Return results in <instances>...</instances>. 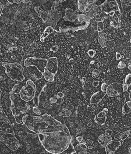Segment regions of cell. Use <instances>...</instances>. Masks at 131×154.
Returning <instances> with one entry per match:
<instances>
[{"label": "cell", "mask_w": 131, "mask_h": 154, "mask_svg": "<svg viewBox=\"0 0 131 154\" xmlns=\"http://www.w3.org/2000/svg\"><path fill=\"white\" fill-rule=\"evenodd\" d=\"M22 123L36 134L68 130L66 125L47 113L40 116L26 115L22 118Z\"/></svg>", "instance_id": "6da1fadb"}, {"label": "cell", "mask_w": 131, "mask_h": 154, "mask_svg": "<svg viewBox=\"0 0 131 154\" xmlns=\"http://www.w3.org/2000/svg\"><path fill=\"white\" fill-rule=\"evenodd\" d=\"M39 140L45 149L50 154H60L66 151L72 142V136L68 130L40 133Z\"/></svg>", "instance_id": "7a4b0ae2"}, {"label": "cell", "mask_w": 131, "mask_h": 154, "mask_svg": "<svg viewBox=\"0 0 131 154\" xmlns=\"http://www.w3.org/2000/svg\"><path fill=\"white\" fill-rule=\"evenodd\" d=\"M1 94L2 91L0 90V141L11 151H15L19 148L20 144L15 137L13 126L3 108Z\"/></svg>", "instance_id": "3957f363"}, {"label": "cell", "mask_w": 131, "mask_h": 154, "mask_svg": "<svg viewBox=\"0 0 131 154\" xmlns=\"http://www.w3.org/2000/svg\"><path fill=\"white\" fill-rule=\"evenodd\" d=\"M10 98L11 100V111L14 116L16 122L18 124L23 125L22 118L26 115L29 114L28 112L31 109V105L29 102H25L21 100L18 96L14 93H10Z\"/></svg>", "instance_id": "277c9868"}, {"label": "cell", "mask_w": 131, "mask_h": 154, "mask_svg": "<svg viewBox=\"0 0 131 154\" xmlns=\"http://www.w3.org/2000/svg\"><path fill=\"white\" fill-rule=\"evenodd\" d=\"M37 87L36 85L31 80H28L25 85L17 84L12 89V93L17 94L20 99L25 102H30L33 101L36 97Z\"/></svg>", "instance_id": "5b68a950"}, {"label": "cell", "mask_w": 131, "mask_h": 154, "mask_svg": "<svg viewBox=\"0 0 131 154\" xmlns=\"http://www.w3.org/2000/svg\"><path fill=\"white\" fill-rule=\"evenodd\" d=\"M2 65L5 67L6 73L12 80L21 83L24 80V68L22 65L18 63L8 62H3Z\"/></svg>", "instance_id": "8992f818"}, {"label": "cell", "mask_w": 131, "mask_h": 154, "mask_svg": "<svg viewBox=\"0 0 131 154\" xmlns=\"http://www.w3.org/2000/svg\"><path fill=\"white\" fill-rule=\"evenodd\" d=\"M47 62V59L30 57L26 58L23 62V65L25 67H29L31 66H34L40 70L42 73L44 71V69L46 66Z\"/></svg>", "instance_id": "52a82bcc"}, {"label": "cell", "mask_w": 131, "mask_h": 154, "mask_svg": "<svg viewBox=\"0 0 131 154\" xmlns=\"http://www.w3.org/2000/svg\"><path fill=\"white\" fill-rule=\"evenodd\" d=\"M58 70V60L57 57L53 56L47 59V62L43 73H48L54 76Z\"/></svg>", "instance_id": "ba28073f"}, {"label": "cell", "mask_w": 131, "mask_h": 154, "mask_svg": "<svg viewBox=\"0 0 131 154\" xmlns=\"http://www.w3.org/2000/svg\"><path fill=\"white\" fill-rule=\"evenodd\" d=\"M123 93L122 84L114 82L107 86L105 94L110 97H115Z\"/></svg>", "instance_id": "9c48e42d"}, {"label": "cell", "mask_w": 131, "mask_h": 154, "mask_svg": "<svg viewBox=\"0 0 131 154\" xmlns=\"http://www.w3.org/2000/svg\"><path fill=\"white\" fill-rule=\"evenodd\" d=\"M97 1L93 0H79L78 1V8L81 12L88 13L93 8Z\"/></svg>", "instance_id": "30bf717a"}, {"label": "cell", "mask_w": 131, "mask_h": 154, "mask_svg": "<svg viewBox=\"0 0 131 154\" xmlns=\"http://www.w3.org/2000/svg\"><path fill=\"white\" fill-rule=\"evenodd\" d=\"M122 145L120 141L111 140L105 146L106 154H115V152Z\"/></svg>", "instance_id": "8fae6325"}, {"label": "cell", "mask_w": 131, "mask_h": 154, "mask_svg": "<svg viewBox=\"0 0 131 154\" xmlns=\"http://www.w3.org/2000/svg\"><path fill=\"white\" fill-rule=\"evenodd\" d=\"M78 19V15L74 12V10L70 8H67L65 11L64 19L68 21L74 22Z\"/></svg>", "instance_id": "7c38bea8"}, {"label": "cell", "mask_w": 131, "mask_h": 154, "mask_svg": "<svg viewBox=\"0 0 131 154\" xmlns=\"http://www.w3.org/2000/svg\"><path fill=\"white\" fill-rule=\"evenodd\" d=\"M106 95L105 93H103L102 91H97L94 93L90 97L89 102L90 104H99L104 96Z\"/></svg>", "instance_id": "4fadbf2b"}, {"label": "cell", "mask_w": 131, "mask_h": 154, "mask_svg": "<svg viewBox=\"0 0 131 154\" xmlns=\"http://www.w3.org/2000/svg\"><path fill=\"white\" fill-rule=\"evenodd\" d=\"M107 113L103 110L100 111L94 118L95 122L99 125H104L107 120Z\"/></svg>", "instance_id": "5bb4252c"}, {"label": "cell", "mask_w": 131, "mask_h": 154, "mask_svg": "<svg viewBox=\"0 0 131 154\" xmlns=\"http://www.w3.org/2000/svg\"><path fill=\"white\" fill-rule=\"evenodd\" d=\"M88 150L86 144H84L79 143L74 147V151L76 154H87Z\"/></svg>", "instance_id": "9a60e30c"}, {"label": "cell", "mask_w": 131, "mask_h": 154, "mask_svg": "<svg viewBox=\"0 0 131 154\" xmlns=\"http://www.w3.org/2000/svg\"><path fill=\"white\" fill-rule=\"evenodd\" d=\"M33 67L32 68H28L29 69V72L30 74L32 77H33V78H34L36 80H39L41 79L43 77V73L42 72L39 70L37 67L34 66H32Z\"/></svg>", "instance_id": "2e32d148"}, {"label": "cell", "mask_w": 131, "mask_h": 154, "mask_svg": "<svg viewBox=\"0 0 131 154\" xmlns=\"http://www.w3.org/2000/svg\"><path fill=\"white\" fill-rule=\"evenodd\" d=\"M107 39V35L105 33H101L99 34L98 37V42L103 48L106 47Z\"/></svg>", "instance_id": "e0dca14e"}, {"label": "cell", "mask_w": 131, "mask_h": 154, "mask_svg": "<svg viewBox=\"0 0 131 154\" xmlns=\"http://www.w3.org/2000/svg\"><path fill=\"white\" fill-rule=\"evenodd\" d=\"M130 134V130H127V131H125L122 132V133L121 132V133H118L117 134H116L114 136V138L117 141L120 140V141H123L125 140H126L129 136Z\"/></svg>", "instance_id": "ac0fdd59"}, {"label": "cell", "mask_w": 131, "mask_h": 154, "mask_svg": "<svg viewBox=\"0 0 131 154\" xmlns=\"http://www.w3.org/2000/svg\"><path fill=\"white\" fill-rule=\"evenodd\" d=\"M111 140H112L111 137H108L106 135H105L104 134H101L99 136L98 139H97V141L99 142V144H100L101 145L105 146V145Z\"/></svg>", "instance_id": "d6986e66"}, {"label": "cell", "mask_w": 131, "mask_h": 154, "mask_svg": "<svg viewBox=\"0 0 131 154\" xmlns=\"http://www.w3.org/2000/svg\"><path fill=\"white\" fill-rule=\"evenodd\" d=\"M54 31V28H53L52 27H51V26H47V27L45 29L44 32L43 33V34H42V35H41V38H40V40H41L42 42H43V41H44L45 38H46L47 37H48L51 33H52Z\"/></svg>", "instance_id": "ffe728a7"}, {"label": "cell", "mask_w": 131, "mask_h": 154, "mask_svg": "<svg viewBox=\"0 0 131 154\" xmlns=\"http://www.w3.org/2000/svg\"><path fill=\"white\" fill-rule=\"evenodd\" d=\"M110 26L114 28L118 29L121 26V21L119 18L115 16L110 22Z\"/></svg>", "instance_id": "44dd1931"}, {"label": "cell", "mask_w": 131, "mask_h": 154, "mask_svg": "<svg viewBox=\"0 0 131 154\" xmlns=\"http://www.w3.org/2000/svg\"><path fill=\"white\" fill-rule=\"evenodd\" d=\"M74 153H75L74 146L71 143L70 144V146L68 147V148L66 151H65L64 152H63L62 153H61L60 154H74ZM48 154H50V153H48Z\"/></svg>", "instance_id": "7402d4cb"}, {"label": "cell", "mask_w": 131, "mask_h": 154, "mask_svg": "<svg viewBox=\"0 0 131 154\" xmlns=\"http://www.w3.org/2000/svg\"><path fill=\"white\" fill-rule=\"evenodd\" d=\"M124 83L128 86L129 88L131 87V73L128 74L125 78Z\"/></svg>", "instance_id": "603a6c76"}, {"label": "cell", "mask_w": 131, "mask_h": 154, "mask_svg": "<svg viewBox=\"0 0 131 154\" xmlns=\"http://www.w3.org/2000/svg\"><path fill=\"white\" fill-rule=\"evenodd\" d=\"M104 24L103 22H99L97 24V30L99 33H103V31L104 30Z\"/></svg>", "instance_id": "cb8c5ba5"}, {"label": "cell", "mask_w": 131, "mask_h": 154, "mask_svg": "<svg viewBox=\"0 0 131 154\" xmlns=\"http://www.w3.org/2000/svg\"><path fill=\"white\" fill-rule=\"evenodd\" d=\"M130 112V109L128 107L127 105L126 104H125L122 107V113L123 115H125V114H128Z\"/></svg>", "instance_id": "d4e9b609"}, {"label": "cell", "mask_w": 131, "mask_h": 154, "mask_svg": "<svg viewBox=\"0 0 131 154\" xmlns=\"http://www.w3.org/2000/svg\"><path fill=\"white\" fill-rule=\"evenodd\" d=\"M96 54V51L94 50H89L88 51V55L91 58H94Z\"/></svg>", "instance_id": "484cf974"}, {"label": "cell", "mask_w": 131, "mask_h": 154, "mask_svg": "<svg viewBox=\"0 0 131 154\" xmlns=\"http://www.w3.org/2000/svg\"><path fill=\"white\" fill-rule=\"evenodd\" d=\"M100 75V71L98 69H94L92 73V76L93 78H97Z\"/></svg>", "instance_id": "4316f807"}, {"label": "cell", "mask_w": 131, "mask_h": 154, "mask_svg": "<svg viewBox=\"0 0 131 154\" xmlns=\"http://www.w3.org/2000/svg\"><path fill=\"white\" fill-rule=\"evenodd\" d=\"M108 6L110 8L117 7V1H110L108 2Z\"/></svg>", "instance_id": "83f0119b"}, {"label": "cell", "mask_w": 131, "mask_h": 154, "mask_svg": "<svg viewBox=\"0 0 131 154\" xmlns=\"http://www.w3.org/2000/svg\"><path fill=\"white\" fill-rule=\"evenodd\" d=\"M32 111L36 115H37V116H40V115H41V113L40 111L37 108V107H33V108H32Z\"/></svg>", "instance_id": "f1b7e54d"}, {"label": "cell", "mask_w": 131, "mask_h": 154, "mask_svg": "<svg viewBox=\"0 0 131 154\" xmlns=\"http://www.w3.org/2000/svg\"><path fill=\"white\" fill-rule=\"evenodd\" d=\"M76 140L80 144H86L85 140L83 138V136H79V137H77L76 138Z\"/></svg>", "instance_id": "f546056e"}, {"label": "cell", "mask_w": 131, "mask_h": 154, "mask_svg": "<svg viewBox=\"0 0 131 154\" xmlns=\"http://www.w3.org/2000/svg\"><path fill=\"white\" fill-rule=\"evenodd\" d=\"M112 133H113L111 129H108L105 130V131L104 132V135H106L108 137H111V136L112 135Z\"/></svg>", "instance_id": "4dcf8cb0"}, {"label": "cell", "mask_w": 131, "mask_h": 154, "mask_svg": "<svg viewBox=\"0 0 131 154\" xmlns=\"http://www.w3.org/2000/svg\"><path fill=\"white\" fill-rule=\"evenodd\" d=\"M117 67L118 69H124L126 67V63L123 61H120L117 65Z\"/></svg>", "instance_id": "1f68e13d"}, {"label": "cell", "mask_w": 131, "mask_h": 154, "mask_svg": "<svg viewBox=\"0 0 131 154\" xmlns=\"http://www.w3.org/2000/svg\"><path fill=\"white\" fill-rule=\"evenodd\" d=\"M107 85L105 83H103L101 86V90L103 93H105L106 91L107 88Z\"/></svg>", "instance_id": "d6a6232c"}, {"label": "cell", "mask_w": 131, "mask_h": 154, "mask_svg": "<svg viewBox=\"0 0 131 154\" xmlns=\"http://www.w3.org/2000/svg\"><path fill=\"white\" fill-rule=\"evenodd\" d=\"M113 41L112 40H109V41H107V44H106V47H108V48H113L114 47V43H111Z\"/></svg>", "instance_id": "836d02e7"}, {"label": "cell", "mask_w": 131, "mask_h": 154, "mask_svg": "<svg viewBox=\"0 0 131 154\" xmlns=\"http://www.w3.org/2000/svg\"><path fill=\"white\" fill-rule=\"evenodd\" d=\"M116 11H116V10H111V11H109V12H104L105 14H108L110 16H111V17H113L114 16V15H115V14L116 13Z\"/></svg>", "instance_id": "e575fe53"}, {"label": "cell", "mask_w": 131, "mask_h": 154, "mask_svg": "<svg viewBox=\"0 0 131 154\" xmlns=\"http://www.w3.org/2000/svg\"><path fill=\"white\" fill-rule=\"evenodd\" d=\"M129 89V87H128V86L125 83L122 84V91L123 92H126Z\"/></svg>", "instance_id": "d590c367"}, {"label": "cell", "mask_w": 131, "mask_h": 154, "mask_svg": "<svg viewBox=\"0 0 131 154\" xmlns=\"http://www.w3.org/2000/svg\"><path fill=\"white\" fill-rule=\"evenodd\" d=\"M115 57H116L117 60H120L121 59L122 56H121V53L119 51L116 52V53H115Z\"/></svg>", "instance_id": "8d00e7d4"}, {"label": "cell", "mask_w": 131, "mask_h": 154, "mask_svg": "<svg viewBox=\"0 0 131 154\" xmlns=\"http://www.w3.org/2000/svg\"><path fill=\"white\" fill-rule=\"evenodd\" d=\"M65 116H66L67 117H69L71 115V112L68 109H65Z\"/></svg>", "instance_id": "74e56055"}, {"label": "cell", "mask_w": 131, "mask_h": 154, "mask_svg": "<svg viewBox=\"0 0 131 154\" xmlns=\"http://www.w3.org/2000/svg\"><path fill=\"white\" fill-rule=\"evenodd\" d=\"M99 84H100V82H99V81H98V80H95V81H94V82H93L92 85H93V86L94 87H98V86H99Z\"/></svg>", "instance_id": "f35d334b"}, {"label": "cell", "mask_w": 131, "mask_h": 154, "mask_svg": "<svg viewBox=\"0 0 131 154\" xmlns=\"http://www.w3.org/2000/svg\"><path fill=\"white\" fill-rule=\"evenodd\" d=\"M64 97V94L62 92H59L57 94V97L58 98H63Z\"/></svg>", "instance_id": "ab89813d"}, {"label": "cell", "mask_w": 131, "mask_h": 154, "mask_svg": "<svg viewBox=\"0 0 131 154\" xmlns=\"http://www.w3.org/2000/svg\"><path fill=\"white\" fill-rule=\"evenodd\" d=\"M125 104L127 105L128 107L130 109H131V100H129V101H126Z\"/></svg>", "instance_id": "60d3db41"}, {"label": "cell", "mask_w": 131, "mask_h": 154, "mask_svg": "<svg viewBox=\"0 0 131 154\" xmlns=\"http://www.w3.org/2000/svg\"><path fill=\"white\" fill-rule=\"evenodd\" d=\"M128 68L129 70H131V63H129V65L128 66Z\"/></svg>", "instance_id": "b9f144b4"}, {"label": "cell", "mask_w": 131, "mask_h": 154, "mask_svg": "<svg viewBox=\"0 0 131 154\" xmlns=\"http://www.w3.org/2000/svg\"><path fill=\"white\" fill-rule=\"evenodd\" d=\"M129 152L130 154H131V147H130V148H129Z\"/></svg>", "instance_id": "7bdbcfd3"}, {"label": "cell", "mask_w": 131, "mask_h": 154, "mask_svg": "<svg viewBox=\"0 0 131 154\" xmlns=\"http://www.w3.org/2000/svg\"><path fill=\"white\" fill-rule=\"evenodd\" d=\"M92 146H89V147H88V148H89V149H92Z\"/></svg>", "instance_id": "ee69618b"}, {"label": "cell", "mask_w": 131, "mask_h": 154, "mask_svg": "<svg viewBox=\"0 0 131 154\" xmlns=\"http://www.w3.org/2000/svg\"><path fill=\"white\" fill-rule=\"evenodd\" d=\"M130 43H131V38H130Z\"/></svg>", "instance_id": "f6af8a7d"}]
</instances>
